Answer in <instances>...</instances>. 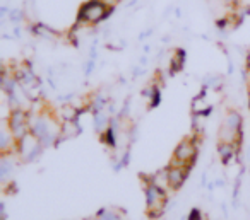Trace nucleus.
<instances>
[{
  "label": "nucleus",
  "instance_id": "nucleus-1",
  "mask_svg": "<svg viewBox=\"0 0 250 220\" xmlns=\"http://www.w3.org/2000/svg\"><path fill=\"white\" fill-rule=\"evenodd\" d=\"M144 195H146V203H147V212L149 217L156 219V217L163 215L165 206H167V189L160 188V186L153 184V183H147L146 188H144Z\"/></svg>",
  "mask_w": 250,
  "mask_h": 220
},
{
  "label": "nucleus",
  "instance_id": "nucleus-2",
  "mask_svg": "<svg viewBox=\"0 0 250 220\" xmlns=\"http://www.w3.org/2000/svg\"><path fill=\"white\" fill-rule=\"evenodd\" d=\"M110 12V5L104 4L103 0H89L81 7L79 11V22L84 24H96L103 21Z\"/></svg>",
  "mask_w": 250,
  "mask_h": 220
},
{
  "label": "nucleus",
  "instance_id": "nucleus-3",
  "mask_svg": "<svg viewBox=\"0 0 250 220\" xmlns=\"http://www.w3.org/2000/svg\"><path fill=\"white\" fill-rule=\"evenodd\" d=\"M195 157H197V142L194 138H185L175 148L171 164L184 165V167L190 169L195 162Z\"/></svg>",
  "mask_w": 250,
  "mask_h": 220
},
{
  "label": "nucleus",
  "instance_id": "nucleus-4",
  "mask_svg": "<svg viewBox=\"0 0 250 220\" xmlns=\"http://www.w3.org/2000/svg\"><path fill=\"white\" fill-rule=\"evenodd\" d=\"M29 121H31V116L26 111H22L21 108L12 110L11 118H9V130L12 131L16 140H21L22 137H26L31 131L29 130Z\"/></svg>",
  "mask_w": 250,
  "mask_h": 220
},
{
  "label": "nucleus",
  "instance_id": "nucleus-5",
  "mask_svg": "<svg viewBox=\"0 0 250 220\" xmlns=\"http://www.w3.org/2000/svg\"><path fill=\"white\" fill-rule=\"evenodd\" d=\"M42 150H43V145L40 144V140L31 131H29L26 137H22L21 140H18V154L21 155L24 161L31 162V161H35V159H38Z\"/></svg>",
  "mask_w": 250,
  "mask_h": 220
},
{
  "label": "nucleus",
  "instance_id": "nucleus-6",
  "mask_svg": "<svg viewBox=\"0 0 250 220\" xmlns=\"http://www.w3.org/2000/svg\"><path fill=\"white\" fill-rule=\"evenodd\" d=\"M188 167H184V165H175L170 164L167 167V178H168V186L171 189H180L184 186L185 179L188 176Z\"/></svg>",
  "mask_w": 250,
  "mask_h": 220
},
{
  "label": "nucleus",
  "instance_id": "nucleus-7",
  "mask_svg": "<svg viewBox=\"0 0 250 220\" xmlns=\"http://www.w3.org/2000/svg\"><path fill=\"white\" fill-rule=\"evenodd\" d=\"M236 148H238V145H236V144H226V142H219L218 154H219V157H221V161L225 162V164H228V162H231L233 159H235Z\"/></svg>",
  "mask_w": 250,
  "mask_h": 220
},
{
  "label": "nucleus",
  "instance_id": "nucleus-8",
  "mask_svg": "<svg viewBox=\"0 0 250 220\" xmlns=\"http://www.w3.org/2000/svg\"><path fill=\"white\" fill-rule=\"evenodd\" d=\"M223 127L235 131V133L242 135V116H240L236 111H229V113L226 114L225 121H223Z\"/></svg>",
  "mask_w": 250,
  "mask_h": 220
},
{
  "label": "nucleus",
  "instance_id": "nucleus-9",
  "mask_svg": "<svg viewBox=\"0 0 250 220\" xmlns=\"http://www.w3.org/2000/svg\"><path fill=\"white\" fill-rule=\"evenodd\" d=\"M110 116H108L104 111H98V113H94V130L98 131V133H104V131L110 128Z\"/></svg>",
  "mask_w": 250,
  "mask_h": 220
},
{
  "label": "nucleus",
  "instance_id": "nucleus-10",
  "mask_svg": "<svg viewBox=\"0 0 250 220\" xmlns=\"http://www.w3.org/2000/svg\"><path fill=\"white\" fill-rule=\"evenodd\" d=\"M96 217L100 220H124L122 212L117 208H113V206H104V208L98 210Z\"/></svg>",
  "mask_w": 250,
  "mask_h": 220
},
{
  "label": "nucleus",
  "instance_id": "nucleus-11",
  "mask_svg": "<svg viewBox=\"0 0 250 220\" xmlns=\"http://www.w3.org/2000/svg\"><path fill=\"white\" fill-rule=\"evenodd\" d=\"M12 172H14V162L9 161L7 154H2V161H0V178H2V181H5Z\"/></svg>",
  "mask_w": 250,
  "mask_h": 220
},
{
  "label": "nucleus",
  "instance_id": "nucleus-12",
  "mask_svg": "<svg viewBox=\"0 0 250 220\" xmlns=\"http://www.w3.org/2000/svg\"><path fill=\"white\" fill-rule=\"evenodd\" d=\"M184 58H185V53L180 50L173 58V70H180L184 67Z\"/></svg>",
  "mask_w": 250,
  "mask_h": 220
},
{
  "label": "nucleus",
  "instance_id": "nucleus-13",
  "mask_svg": "<svg viewBox=\"0 0 250 220\" xmlns=\"http://www.w3.org/2000/svg\"><path fill=\"white\" fill-rule=\"evenodd\" d=\"M188 220H202L201 212H199L197 208H194V210L190 212V215H188Z\"/></svg>",
  "mask_w": 250,
  "mask_h": 220
},
{
  "label": "nucleus",
  "instance_id": "nucleus-14",
  "mask_svg": "<svg viewBox=\"0 0 250 220\" xmlns=\"http://www.w3.org/2000/svg\"><path fill=\"white\" fill-rule=\"evenodd\" d=\"M84 220H100L98 217H87V219H84Z\"/></svg>",
  "mask_w": 250,
  "mask_h": 220
},
{
  "label": "nucleus",
  "instance_id": "nucleus-15",
  "mask_svg": "<svg viewBox=\"0 0 250 220\" xmlns=\"http://www.w3.org/2000/svg\"><path fill=\"white\" fill-rule=\"evenodd\" d=\"M247 63H249V69H250V52H249V56H247Z\"/></svg>",
  "mask_w": 250,
  "mask_h": 220
},
{
  "label": "nucleus",
  "instance_id": "nucleus-16",
  "mask_svg": "<svg viewBox=\"0 0 250 220\" xmlns=\"http://www.w3.org/2000/svg\"><path fill=\"white\" fill-rule=\"evenodd\" d=\"M226 2H235V0H226Z\"/></svg>",
  "mask_w": 250,
  "mask_h": 220
},
{
  "label": "nucleus",
  "instance_id": "nucleus-17",
  "mask_svg": "<svg viewBox=\"0 0 250 220\" xmlns=\"http://www.w3.org/2000/svg\"><path fill=\"white\" fill-rule=\"evenodd\" d=\"M249 104H250V101H249Z\"/></svg>",
  "mask_w": 250,
  "mask_h": 220
}]
</instances>
